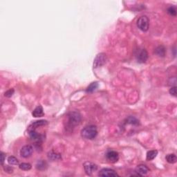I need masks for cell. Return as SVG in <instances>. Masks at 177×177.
I'll use <instances>...</instances> for the list:
<instances>
[{"label": "cell", "instance_id": "ffe728a7", "mask_svg": "<svg viewBox=\"0 0 177 177\" xmlns=\"http://www.w3.org/2000/svg\"><path fill=\"white\" fill-rule=\"evenodd\" d=\"M8 162L10 165H17L19 164V160L15 156H9L8 158Z\"/></svg>", "mask_w": 177, "mask_h": 177}, {"label": "cell", "instance_id": "ba28073f", "mask_svg": "<svg viewBox=\"0 0 177 177\" xmlns=\"http://www.w3.org/2000/svg\"><path fill=\"white\" fill-rule=\"evenodd\" d=\"M33 152V148L30 145H25L20 150V155L23 158H28L32 155Z\"/></svg>", "mask_w": 177, "mask_h": 177}, {"label": "cell", "instance_id": "30bf717a", "mask_svg": "<svg viewBox=\"0 0 177 177\" xmlns=\"http://www.w3.org/2000/svg\"><path fill=\"white\" fill-rule=\"evenodd\" d=\"M28 134H29L30 138L33 141L40 142L44 139V136L38 133L36 131V129H28Z\"/></svg>", "mask_w": 177, "mask_h": 177}, {"label": "cell", "instance_id": "d4e9b609", "mask_svg": "<svg viewBox=\"0 0 177 177\" xmlns=\"http://www.w3.org/2000/svg\"><path fill=\"white\" fill-rule=\"evenodd\" d=\"M170 94L173 96H176V86H174L170 89Z\"/></svg>", "mask_w": 177, "mask_h": 177}, {"label": "cell", "instance_id": "8992f818", "mask_svg": "<svg viewBox=\"0 0 177 177\" xmlns=\"http://www.w3.org/2000/svg\"><path fill=\"white\" fill-rule=\"evenodd\" d=\"M98 176L109 177V176H119V175L118 174V173H117L116 171L112 170V169L103 168L100 171L99 173H98Z\"/></svg>", "mask_w": 177, "mask_h": 177}, {"label": "cell", "instance_id": "d6986e66", "mask_svg": "<svg viewBox=\"0 0 177 177\" xmlns=\"http://www.w3.org/2000/svg\"><path fill=\"white\" fill-rule=\"evenodd\" d=\"M165 158H166V160L169 162V163H172V164L175 163L177 160L176 156L174 154H168V155L166 156Z\"/></svg>", "mask_w": 177, "mask_h": 177}, {"label": "cell", "instance_id": "5b68a950", "mask_svg": "<svg viewBox=\"0 0 177 177\" xmlns=\"http://www.w3.org/2000/svg\"><path fill=\"white\" fill-rule=\"evenodd\" d=\"M107 61V56L106 55L103 53H99L97 55V56L96 57L95 59L94 62V67L98 68L100 67H102V65H104L106 63Z\"/></svg>", "mask_w": 177, "mask_h": 177}, {"label": "cell", "instance_id": "2e32d148", "mask_svg": "<svg viewBox=\"0 0 177 177\" xmlns=\"http://www.w3.org/2000/svg\"><path fill=\"white\" fill-rule=\"evenodd\" d=\"M157 155H158L157 150H150V151L147 152L146 158H147V160H152L156 157V156Z\"/></svg>", "mask_w": 177, "mask_h": 177}, {"label": "cell", "instance_id": "484cf974", "mask_svg": "<svg viewBox=\"0 0 177 177\" xmlns=\"http://www.w3.org/2000/svg\"><path fill=\"white\" fill-rule=\"evenodd\" d=\"M4 168L5 172H7V173H9V174H12V173L13 172V169L9 165L4 166Z\"/></svg>", "mask_w": 177, "mask_h": 177}, {"label": "cell", "instance_id": "7402d4cb", "mask_svg": "<svg viewBox=\"0 0 177 177\" xmlns=\"http://www.w3.org/2000/svg\"><path fill=\"white\" fill-rule=\"evenodd\" d=\"M127 123L131 125H139V121L136 118H135L134 117L130 116L128 118H127Z\"/></svg>", "mask_w": 177, "mask_h": 177}, {"label": "cell", "instance_id": "e0dca14e", "mask_svg": "<svg viewBox=\"0 0 177 177\" xmlns=\"http://www.w3.org/2000/svg\"><path fill=\"white\" fill-rule=\"evenodd\" d=\"M47 166H48V165H47L46 162L45 161V160H38V162H37V164H36V168L39 170H46Z\"/></svg>", "mask_w": 177, "mask_h": 177}, {"label": "cell", "instance_id": "44dd1931", "mask_svg": "<svg viewBox=\"0 0 177 177\" xmlns=\"http://www.w3.org/2000/svg\"><path fill=\"white\" fill-rule=\"evenodd\" d=\"M20 169L22 170H24V171H28L30 170L31 169L32 166L30 163H28V162H22L20 165Z\"/></svg>", "mask_w": 177, "mask_h": 177}, {"label": "cell", "instance_id": "4316f807", "mask_svg": "<svg viewBox=\"0 0 177 177\" xmlns=\"http://www.w3.org/2000/svg\"><path fill=\"white\" fill-rule=\"evenodd\" d=\"M0 156H1V164L3 165L4 162L5 158H6V155L4 152H1V154H0Z\"/></svg>", "mask_w": 177, "mask_h": 177}, {"label": "cell", "instance_id": "8fae6325", "mask_svg": "<svg viewBox=\"0 0 177 177\" xmlns=\"http://www.w3.org/2000/svg\"><path fill=\"white\" fill-rule=\"evenodd\" d=\"M149 172V169L145 165H143V164L139 165L135 170V172L140 176H144V175L147 174Z\"/></svg>", "mask_w": 177, "mask_h": 177}, {"label": "cell", "instance_id": "277c9868", "mask_svg": "<svg viewBox=\"0 0 177 177\" xmlns=\"http://www.w3.org/2000/svg\"><path fill=\"white\" fill-rule=\"evenodd\" d=\"M84 171H85L86 174L87 175H91L93 174L94 172H96L98 170V165L92 162L86 161L83 165Z\"/></svg>", "mask_w": 177, "mask_h": 177}, {"label": "cell", "instance_id": "7a4b0ae2", "mask_svg": "<svg viewBox=\"0 0 177 177\" xmlns=\"http://www.w3.org/2000/svg\"><path fill=\"white\" fill-rule=\"evenodd\" d=\"M80 122H81V116L78 112H71L68 116L67 126L69 128H73L74 127L79 125Z\"/></svg>", "mask_w": 177, "mask_h": 177}, {"label": "cell", "instance_id": "9c48e42d", "mask_svg": "<svg viewBox=\"0 0 177 177\" xmlns=\"http://www.w3.org/2000/svg\"><path fill=\"white\" fill-rule=\"evenodd\" d=\"M106 158L107 160H109L110 162L115 163V162H116L119 159L118 153L116 151H114V150H110V151L107 152Z\"/></svg>", "mask_w": 177, "mask_h": 177}, {"label": "cell", "instance_id": "7c38bea8", "mask_svg": "<svg viewBox=\"0 0 177 177\" xmlns=\"http://www.w3.org/2000/svg\"><path fill=\"white\" fill-rule=\"evenodd\" d=\"M48 124V122L47 120H37L35 121L32 123L31 125H30L29 127H28V129H36V128H38L39 127H42V126H45Z\"/></svg>", "mask_w": 177, "mask_h": 177}, {"label": "cell", "instance_id": "ac0fdd59", "mask_svg": "<svg viewBox=\"0 0 177 177\" xmlns=\"http://www.w3.org/2000/svg\"><path fill=\"white\" fill-rule=\"evenodd\" d=\"M98 87V82H92L91 84H90L87 88H86V93H92L94 91H96L97 89V88Z\"/></svg>", "mask_w": 177, "mask_h": 177}, {"label": "cell", "instance_id": "cb8c5ba5", "mask_svg": "<svg viewBox=\"0 0 177 177\" xmlns=\"http://www.w3.org/2000/svg\"><path fill=\"white\" fill-rule=\"evenodd\" d=\"M14 92H15V91H14L13 89H11L8 90L7 91L5 92L4 96H7V97H8V98H10V97H11V96L13 95Z\"/></svg>", "mask_w": 177, "mask_h": 177}, {"label": "cell", "instance_id": "6da1fadb", "mask_svg": "<svg viewBox=\"0 0 177 177\" xmlns=\"http://www.w3.org/2000/svg\"><path fill=\"white\" fill-rule=\"evenodd\" d=\"M98 130L95 125H88L84 127L81 131V136L84 139L93 140L97 136Z\"/></svg>", "mask_w": 177, "mask_h": 177}, {"label": "cell", "instance_id": "4fadbf2b", "mask_svg": "<svg viewBox=\"0 0 177 177\" xmlns=\"http://www.w3.org/2000/svg\"><path fill=\"white\" fill-rule=\"evenodd\" d=\"M47 156H48L49 159L52 160V161H55V160H59L62 159L61 154L55 151L49 152L48 154H47Z\"/></svg>", "mask_w": 177, "mask_h": 177}, {"label": "cell", "instance_id": "5bb4252c", "mask_svg": "<svg viewBox=\"0 0 177 177\" xmlns=\"http://www.w3.org/2000/svg\"><path fill=\"white\" fill-rule=\"evenodd\" d=\"M32 115L33 116L35 117V118H40V117L44 116V113L42 107L40 105L37 107L33 110V112Z\"/></svg>", "mask_w": 177, "mask_h": 177}, {"label": "cell", "instance_id": "9a60e30c", "mask_svg": "<svg viewBox=\"0 0 177 177\" xmlns=\"http://www.w3.org/2000/svg\"><path fill=\"white\" fill-rule=\"evenodd\" d=\"M155 53L159 57H165L166 53L165 48L163 46H159L155 49Z\"/></svg>", "mask_w": 177, "mask_h": 177}, {"label": "cell", "instance_id": "52a82bcc", "mask_svg": "<svg viewBox=\"0 0 177 177\" xmlns=\"http://www.w3.org/2000/svg\"><path fill=\"white\" fill-rule=\"evenodd\" d=\"M137 61L139 63H145L148 59V53L145 49H140L136 54Z\"/></svg>", "mask_w": 177, "mask_h": 177}, {"label": "cell", "instance_id": "3957f363", "mask_svg": "<svg viewBox=\"0 0 177 177\" xmlns=\"http://www.w3.org/2000/svg\"><path fill=\"white\" fill-rule=\"evenodd\" d=\"M149 20L147 16L143 15L139 18L137 21V26L142 31L146 32L149 29Z\"/></svg>", "mask_w": 177, "mask_h": 177}, {"label": "cell", "instance_id": "603a6c76", "mask_svg": "<svg viewBox=\"0 0 177 177\" xmlns=\"http://www.w3.org/2000/svg\"><path fill=\"white\" fill-rule=\"evenodd\" d=\"M168 13L169 14V15L175 17V16L176 15V8H175L174 7H170V8H168Z\"/></svg>", "mask_w": 177, "mask_h": 177}]
</instances>
